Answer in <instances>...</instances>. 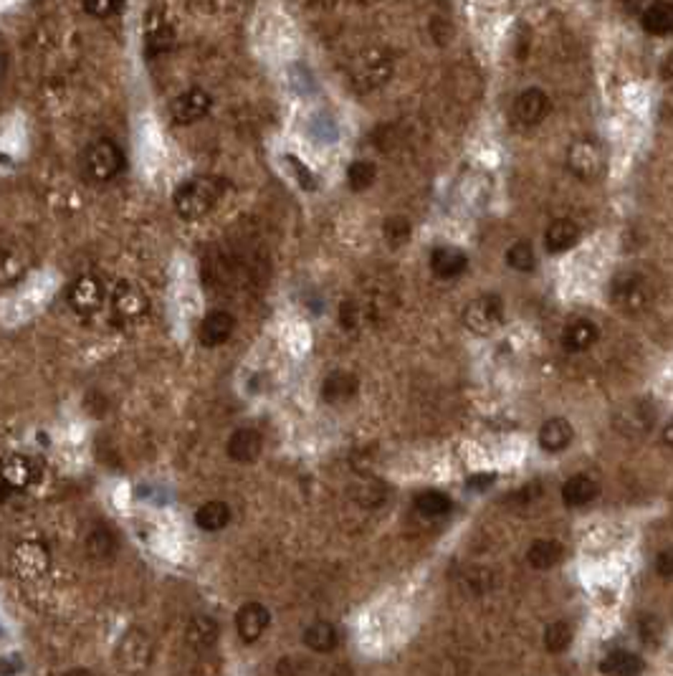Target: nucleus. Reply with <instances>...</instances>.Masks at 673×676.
Here are the masks:
<instances>
[{
    "mask_svg": "<svg viewBox=\"0 0 673 676\" xmlns=\"http://www.w3.org/2000/svg\"><path fill=\"white\" fill-rule=\"evenodd\" d=\"M226 193V181L201 175V178H190L175 188L172 193V208L175 213L185 220L205 219Z\"/></svg>",
    "mask_w": 673,
    "mask_h": 676,
    "instance_id": "f257e3e1",
    "label": "nucleus"
},
{
    "mask_svg": "<svg viewBox=\"0 0 673 676\" xmlns=\"http://www.w3.org/2000/svg\"><path fill=\"white\" fill-rule=\"evenodd\" d=\"M81 165H84V173H87L91 183H110L125 167V152L119 150L114 140L102 137V140H94L87 147Z\"/></svg>",
    "mask_w": 673,
    "mask_h": 676,
    "instance_id": "f03ea898",
    "label": "nucleus"
},
{
    "mask_svg": "<svg viewBox=\"0 0 673 676\" xmlns=\"http://www.w3.org/2000/svg\"><path fill=\"white\" fill-rule=\"evenodd\" d=\"M117 664L127 674H142L152 664V641L142 628H129L117 643Z\"/></svg>",
    "mask_w": 673,
    "mask_h": 676,
    "instance_id": "7ed1b4c3",
    "label": "nucleus"
},
{
    "mask_svg": "<svg viewBox=\"0 0 673 676\" xmlns=\"http://www.w3.org/2000/svg\"><path fill=\"white\" fill-rule=\"evenodd\" d=\"M610 299L625 314H640L651 302L648 281L638 274H618L610 281Z\"/></svg>",
    "mask_w": 673,
    "mask_h": 676,
    "instance_id": "20e7f679",
    "label": "nucleus"
},
{
    "mask_svg": "<svg viewBox=\"0 0 673 676\" xmlns=\"http://www.w3.org/2000/svg\"><path fill=\"white\" fill-rule=\"evenodd\" d=\"M463 322L466 327L476 334H492L493 329L504 322V304L496 294H484L476 296L471 304L463 311Z\"/></svg>",
    "mask_w": 673,
    "mask_h": 676,
    "instance_id": "39448f33",
    "label": "nucleus"
},
{
    "mask_svg": "<svg viewBox=\"0 0 673 676\" xmlns=\"http://www.w3.org/2000/svg\"><path fill=\"white\" fill-rule=\"evenodd\" d=\"M111 310H114V317L122 322H137L149 310V299L142 292V287H137L134 281H119L111 294Z\"/></svg>",
    "mask_w": 673,
    "mask_h": 676,
    "instance_id": "423d86ee",
    "label": "nucleus"
},
{
    "mask_svg": "<svg viewBox=\"0 0 673 676\" xmlns=\"http://www.w3.org/2000/svg\"><path fill=\"white\" fill-rule=\"evenodd\" d=\"M567 167L580 178V181H595L600 178L605 170V155L595 142L590 140H580L570 147L567 152Z\"/></svg>",
    "mask_w": 673,
    "mask_h": 676,
    "instance_id": "0eeeda50",
    "label": "nucleus"
},
{
    "mask_svg": "<svg viewBox=\"0 0 673 676\" xmlns=\"http://www.w3.org/2000/svg\"><path fill=\"white\" fill-rule=\"evenodd\" d=\"M69 304L81 317L96 314V311L102 310V304H104V284L91 274L79 276L69 287Z\"/></svg>",
    "mask_w": 673,
    "mask_h": 676,
    "instance_id": "6e6552de",
    "label": "nucleus"
},
{
    "mask_svg": "<svg viewBox=\"0 0 673 676\" xmlns=\"http://www.w3.org/2000/svg\"><path fill=\"white\" fill-rule=\"evenodd\" d=\"M210 104H213L210 94L205 92V89L193 87V89H187V92H182L180 96L172 99L170 117H172L175 125H193V122H198V119H203L208 114Z\"/></svg>",
    "mask_w": 673,
    "mask_h": 676,
    "instance_id": "1a4fd4ad",
    "label": "nucleus"
},
{
    "mask_svg": "<svg viewBox=\"0 0 673 676\" xmlns=\"http://www.w3.org/2000/svg\"><path fill=\"white\" fill-rule=\"evenodd\" d=\"M233 329H236V319L231 311L213 310L203 317L201 327H198V340H201L203 348H220L223 342L231 340Z\"/></svg>",
    "mask_w": 673,
    "mask_h": 676,
    "instance_id": "9d476101",
    "label": "nucleus"
},
{
    "mask_svg": "<svg viewBox=\"0 0 673 676\" xmlns=\"http://www.w3.org/2000/svg\"><path fill=\"white\" fill-rule=\"evenodd\" d=\"M549 110H552L549 96H547L542 89H534V87H532V89H524V92L514 99V117H516V122H522V125H527V127L539 125L547 114H549Z\"/></svg>",
    "mask_w": 673,
    "mask_h": 676,
    "instance_id": "9b49d317",
    "label": "nucleus"
},
{
    "mask_svg": "<svg viewBox=\"0 0 673 676\" xmlns=\"http://www.w3.org/2000/svg\"><path fill=\"white\" fill-rule=\"evenodd\" d=\"M269 623H271V613L261 603L241 605V611L236 613V631L243 643H254L261 639Z\"/></svg>",
    "mask_w": 673,
    "mask_h": 676,
    "instance_id": "f8f14e48",
    "label": "nucleus"
},
{
    "mask_svg": "<svg viewBox=\"0 0 673 676\" xmlns=\"http://www.w3.org/2000/svg\"><path fill=\"white\" fill-rule=\"evenodd\" d=\"M469 269V257L458 249V246H448V243H440L431 251V272L438 276V279H458Z\"/></svg>",
    "mask_w": 673,
    "mask_h": 676,
    "instance_id": "ddd939ff",
    "label": "nucleus"
},
{
    "mask_svg": "<svg viewBox=\"0 0 673 676\" xmlns=\"http://www.w3.org/2000/svg\"><path fill=\"white\" fill-rule=\"evenodd\" d=\"M218 623L213 621L210 616H195V618H190L187 628H185V643H187L195 654H208V651H213V646L218 643Z\"/></svg>",
    "mask_w": 673,
    "mask_h": 676,
    "instance_id": "4468645a",
    "label": "nucleus"
},
{
    "mask_svg": "<svg viewBox=\"0 0 673 676\" xmlns=\"http://www.w3.org/2000/svg\"><path fill=\"white\" fill-rule=\"evenodd\" d=\"M357 388H360L357 375H352V373H347V370H334V373H329L327 378L322 380L319 393H322V401L325 403L340 405V403L352 401L355 393H357Z\"/></svg>",
    "mask_w": 673,
    "mask_h": 676,
    "instance_id": "2eb2a0df",
    "label": "nucleus"
},
{
    "mask_svg": "<svg viewBox=\"0 0 673 676\" xmlns=\"http://www.w3.org/2000/svg\"><path fill=\"white\" fill-rule=\"evenodd\" d=\"M580 241V226L570 219H557L549 223L545 231V246L549 254H562L570 251Z\"/></svg>",
    "mask_w": 673,
    "mask_h": 676,
    "instance_id": "dca6fc26",
    "label": "nucleus"
},
{
    "mask_svg": "<svg viewBox=\"0 0 673 676\" xmlns=\"http://www.w3.org/2000/svg\"><path fill=\"white\" fill-rule=\"evenodd\" d=\"M575 436V428L567 419H549L542 423L539 428V446L545 449L547 454H560L564 451Z\"/></svg>",
    "mask_w": 673,
    "mask_h": 676,
    "instance_id": "f3484780",
    "label": "nucleus"
},
{
    "mask_svg": "<svg viewBox=\"0 0 673 676\" xmlns=\"http://www.w3.org/2000/svg\"><path fill=\"white\" fill-rule=\"evenodd\" d=\"M600 337V329L593 319H575L572 325L564 327L562 345L567 352H585L590 350Z\"/></svg>",
    "mask_w": 673,
    "mask_h": 676,
    "instance_id": "a211bd4d",
    "label": "nucleus"
},
{
    "mask_svg": "<svg viewBox=\"0 0 673 676\" xmlns=\"http://www.w3.org/2000/svg\"><path fill=\"white\" fill-rule=\"evenodd\" d=\"M600 494V487L593 476L577 474L567 479L562 487V502L567 507H585Z\"/></svg>",
    "mask_w": 673,
    "mask_h": 676,
    "instance_id": "6ab92c4d",
    "label": "nucleus"
},
{
    "mask_svg": "<svg viewBox=\"0 0 673 676\" xmlns=\"http://www.w3.org/2000/svg\"><path fill=\"white\" fill-rule=\"evenodd\" d=\"M390 72H393V61L390 58H385V56L370 58L367 56L364 61H360V66L355 72V84H363L364 92H370V89L385 84L390 79Z\"/></svg>",
    "mask_w": 673,
    "mask_h": 676,
    "instance_id": "aec40b11",
    "label": "nucleus"
},
{
    "mask_svg": "<svg viewBox=\"0 0 673 676\" xmlns=\"http://www.w3.org/2000/svg\"><path fill=\"white\" fill-rule=\"evenodd\" d=\"M261 454V436L254 428H238L228 441V457L238 464H251Z\"/></svg>",
    "mask_w": 673,
    "mask_h": 676,
    "instance_id": "412c9836",
    "label": "nucleus"
},
{
    "mask_svg": "<svg viewBox=\"0 0 673 676\" xmlns=\"http://www.w3.org/2000/svg\"><path fill=\"white\" fill-rule=\"evenodd\" d=\"M643 28L654 36H669L673 31V3L669 0H655L643 11Z\"/></svg>",
    "mask_w": 673,
    "mask_h": 676,
    "instance_id": "4be33fe9",
    "label": "nucleus"
},
{
    "mask_svg": "<svg viewBox=\"0 0 673 676\" xmlns=\"http://www.w3.org/2000/svg\"><path fill=\"white\" fill-rule=\"evenodd\" d=\"M646 669L643 658L631 651H610L600 661L602 676H640Z\"/></svg>",
    "mask_w": 673,
    "mask_h": 676,
    "instance_id": "5701e85b",
    "label": "nucleus"
},
{
    "mask_svg": "<svg viewBox=\"0 0 673 676\" xmlns=\"http://www.w3.org/2000/svg\"><path fill=\"white\" fill-rule=\"evenodd\" d=\"M49 565V552L41 542H23L16 549V567L23 575H41Z\"/></svg>",
    "mask_w": 673,
    "mask_h": 676,
    "instance_id": "b1692460",
    "label": "nucleus"
},
{
    "mask_svg": "<svg viewBox=\"0 0 673 676\" xmlns=\"http://www.w3.org/2000/svg\"><path fill=\"white\" fill-rule=\"evenodd\" d=\"M337 641H340V634H337V628L329 621L311 623L310 628L304 631V643L310 646L311 651H317V654H329V651H334Z\"/></svg>",
    "mask_w": 673,
    "mask_h": 676,
    "instance_id": "393cba45",
    "label": "nucleus"
},
{
    "mask_svg": "<svg viewBox=\"0 0 673 676\" xmlns=\"http://www.w3.org/2000/svg\"><path fill=\"white\" fill-rule=\"evenodd\" d=\"M564 549L557 540H537L532 542V548L527 552L529 565L537 567V570H549L554 567L560 560H562Z\"/></svg>",
    "mask_w": 673,
    "mask_h": 676,
    "instance_id": "a878e982",
    "label": "nucleus"
},
{
    "mask_svg": "<svg viewBox=\"0 0 673 676\" xmlns=\"http://www.w3.org/2000/svg\"><path fill=\"white\" fill-rule=\"evenodd\" d=\"M231 522V507L226 502H208L195 514V525L205 532H218Z\"/></svg>",
    "mask_w": 673,
    "mask_h": 676,
    "instance_id": "bb28decb",
    "label": "nucleus"
},
{
    "mask_svg": "<svg viewBox=\"0 0 673 676\" xmlns=\"http://www.w3.org/2000/svg\"><path fill=\"white\" fill-rule=\"evenodd\" d=\"M87 552L91 560H110L117 552V537L110 527H94L87 537Z\"/></svg>",
    "mask_w": 673,
    "mask_h": 676,
    "instance_id": "cd10ccee",
    "label": "nucleus"
},
{
    "mask_svg": "<svg viewBox=\"0 0 673 676\" xmlns=\"http://www.w3.org/2000/svg\"><path fill=\"white\" fill-rule=\"evenodd\" d=\"M413 236V226L405 216H390L382 220V238L390 249H401Z\"/></svg>",
    "mask_w": 673,
    "mask_h": 676,
    "instance_id": "c85d7f7f",
    "label": "nucleus"
},
{
    "mask_svg": "<svg viewBox=\"0 0 673 676\" xmlns=\"http://www.w3.org/2000/svg\"><path fill=\"white\" fill-rule=\"evenodd\" d=\"M625 419H628V423L618 426L620 431H623L625 436H638V434L651 431V426L655 423V413L654 408H648V405H643V403H636L633 411L625 413Z\"/></svg>",
    "mask_w": 673,
    "mask_h": 676,
    "instance_id": "c756f323",
    "label": "nucleus"
},
{
    "mask_svg": "<svg viewBox=\"0 0 673 676\" xmlns=\"http://www.w3.org/2000/svg\"><path fill=\"white\" fill-rule=\"evenodd\" d=\"M31 464L28 458L23 457H11L5 461V469H3V481H5V489H23L28 481H31Z\"/></svg>",
    "mask_w": 673,
    "mask_h": 676,
    "instance_id": "7c9ffc66",
    "label": "nucleus"
},
{
    "mask_svg": "<svg viewBox=\"0 0 673 676\" xmlns=\"http://www.w3.org/2000/svg\"><path fill=\"white\" fill-rule=\"evenodd\" d=\"M416 510L423 517H443L451 510V499H448V494L428 489V492H420L416 496Z\"/></svg>",
    "mask_w": 673,
    "mask_h": 676,
    "instance_id": "2f4dec72",
    "label": "nucleus"
},
{
    "mask_svg": "<svg viewBox=\"0 0 673 676\" xmlns=\"http://www.w3.org/2000/svg\"><path fill=\"white\" fill-rule=\"evenodd\" d=\"M378 178V167L370 160H355V163L347 167V183L355 193H363L370 185L375 183Z\"/></svg>",
    "mask_w": 673,
    "mask_h": 676,
    "instance_id": "473e14b6",
    "label": "nucleus"
},
{
    "mask_svg": "<svg viewBox=\"0 0 673 676\" xmlns=\"http://www.w3.org/2000/svg\"><path fill=\"white\" fill-rule=\"evenodd\" d=\"M570 643H572V628H570V623L554 621L547 626L545 649L549 654H562V651L570 649Z\"/></svg>",
    "mask_w": 673,
    "mask_h": 676,
    "instance_id": "72a5a7b5",
    "label": "nucleus"
},
{
    "mask_svg": "<svg viewBox=\"0 0 673 676\" xmlns=\"http://www.w3.org/2000/svg\"><path fill=\"white\" fill-rule=\"evenodd\" d=\"M507 264L514 272H532L537 266V254L529 241H516L507 251Z\"/></svg>",
    "mask_w": 673,
    "mask_h": 676,
    "instance_id": "f704fd0d",
    "label": "nucleus"
},
{
    "mask_svg": "<svg viewBox=\"0 0 673 676\" xmlns=\"http://www.w3.org/2000/svg\"><path fill=\"white\" fill-rule=\"evenodd\" d=\"M638 634H640L643 643L655 646L661 641V636H663V623L658 621L655 616H651V613H643L640 621H638Z\"/></svg>",
    "mask_w": 673,
    "mask_h": 676,
    "instance_id": "c9c22d12",
    "label": "nucleus"
},
{
    "mask_svg": "<svg viewBox=\"0 0 673 676\" xmlns=\"http://www.w3.org/2000/svg\"><path fill=\"white\" fill-rule=\"evenodd\" d=\"M122 5H125V0H84L87 13L94 19H110L122 11Z\"/></svg>",
    "mask_w": 673,
    "mask_h": 676,
    "instance_id": "e433bc0d",
    "label": "nucleus"
},
{
    "mask_svg": "<svg viewBox=\"0 0 673 676\" xmlns=\"http://www.w3.org/2000/svg\"><path fill=\"white\" fill-rule=\"evenodd\" d=\"M307 672H310V661L302 657H284L276 664L279 676H304Z\"/></svg>",
    "mask_w": 673,
    "mask_h": 676,
    "instance_id": "4c0bfd02",
    "label": "nucleus"
},
{
    "mask_svg": "<svg viewBox=\"0 0 673 676\" xmlns=\"http://www.w3.org/2000/svg\"><path fill=\"white\" fill-rule=\"evenodd\" d=\"M170 46H172V34H170L164 26H160L157 31H149V34H147V54L149 56L163 54Z\"/></svg>",
    "mask_w": 673,
    "mask_h": 676,
    "instance_id": "58836bf2",
    "label": "nucleus"
},
{
    "mask_svg": "<svg viewBox=\"0 0 673 676\" xmlns=\"http://www.w3.org/2000/svg\"><path fill=\"white\" fill-rule=\"evenodd\" d=\"M220 658H216L210 651L208 654H201L198 661L193 664V669H190V676H220Z\"/></svg>",
    "mask_w": 673,
    "mask_h": 676,
    "instance_id": "ea45409f",
    "label": "nucleus"
},
{
    "mask_svg": "<svg viewBox=\"0 0 673 676\" xmlns=\"http://www.w3.org/2000/svg\"><path fill=\"white\" fill-rule=\"evenodd\" d=\"M360 319H363V310H360V304L357 302H352V299H347L340 304V325L345 329H355L360 325Z\"/></svg>",
    "mask_w": 673,
    "mask_h": 676,
    "instance_id": "a19ab883",
    "label": "nucleus"
},
{
    "mask_svg": "<svg viewBox=\"0 0 673 676\" xmlns=\"http://www.w3.org/2000/svg\"><path fill=\"white\" fill-rule=\"evenodd\" d=\"M287 160H289V165H292V167H294V173H296V181H299V185H302V188H307V190H314V188H317V185H314V183H317V178L311 175L310 170H307L304 165L299 163V160H296L294 155H287Z\"/></svg>",
    "mask_w": 673,
    "mask_h": 676,
    "instance_id": "79ce46f5",
    "label": "nucleus"
},
{
    "mask_svg": "<svg viewBox=\"0 0 673 676\" xmlns=\"http://www.w3.org/2000/svg\"><path fill=\"white\" fill-rule=\"evenodd\" d=\"M655 572L661 578H673V549H661L655 555Z\"/></svg>",
    "mask_w": 673,
    "mask_h": 676,
    "instance_id": "37998d69",
    "label": "nucleus"
},
{
    "mask_svg": "<svg viewBox=\"0 0 673 676\" xmlns=\"http://www.w3.org/2000/svg\"><path fill=\"white\" fill-rule=\"evenodd\" d=\"M493 481H496V476L493 474H473L471 479L466 481V487H469L471 492H486Z\"/></svg>",
    "mask_w": 673,
    "mask_h": 676,
    "instance_id": "c03bdc74",
    "label": "nucleus"
},
{
    "mask_svg": "<svg viewBox=\"0 0 673 676\" xmlns=\"http://www.w3.org/2000/svg\"><path fill=\"white\" fill-rule=\"evenodd\" d=\"M663 443L673 449V420H669V426L663 428Z\"/></svg>",
    "mask_w": 673,
    "mask_h": 676,
    "instance_id": "a18cd8bd",
    "label": "nucleus"
},
{
    "mask_svg": "<svg viewBox=\"0 0 673 676\" xmlns=\"http://www.w3.org/2000/svg\"><path fill=\"white\" fill-rule=\"evenodd\" d=\"M64 676H94L89 669H72V672H66Z\"/></svg>",
    "mask_w": 673,
    "mask_h": 676,
    "instance_id": "49530a36",
    "label": "nucleus"
}]
</instances>
